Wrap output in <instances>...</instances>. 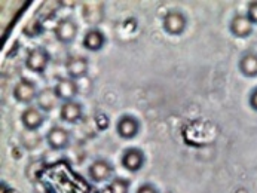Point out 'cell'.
Here are the masks:
<instances>
[{
	"label": "cell",
	"mask_w": 257,
	"mask_h": 193,
	"mask_svg": "<svg viewBox=\"0 0 257 193\" xmlns=\"http://www.w3.org/2000/svg\"><path fill=\"white\" fill-rule=\"evenodd\" d=\"M49 64V54L43 48H35L27 54L26 66L35 73H43Z\"/></svg>",
	"instance_id": "6da1fadb"
},
{
	"label": "cell",
	"mask_w": 257,
	"mask_h": 193,
	"mask_svg": "<svg viewBox=\"0 0 257 193\" xmlns=\"http://www.w3.org/2000/svg\"><path fill=\"white\" fill-rule=\"evenodd\" d=\"M46 141L51 149L63 150L70 143V132L64 129L63 126H52L46 134Z\"/></svg>",
	"instance_id": "7a4b0ae2"
},
{
	"label": "cell",
	"mask_w": 257,
	"mask_h": 193,
	"mask_svg": "<svg viewBox=\"0 0 257 193\" xmlns=\"http://www.w3.org/2000/svg\"><path fill=\"white\" fill-rule=\"evenodd\" d=\"M37 89L36 85L30 80H20L15 88H14V97L18 103H23V104H30L33 100L37 98Z\"/></svg>",
	"instance_id": "3957f363"
},
{
	"label": "cell",
	"mask_w": 257,
	"mask_h": 193,
	"mask_svg": "<svg viewBox=\"0 0 257 193\" xmlns=\"http://www.w3.org/2000/svg\"><path fill=\"white\" fill-rule=\"evenodd\" d=\"M116 131L119 134L120 138L123 140H131L134 138L139 131H140V122L131 115L122 116L119 120H117V125H116Z\"/></svg>",
	"instance_id": "277c9868"
},
{
	"label": "cell",
	"mask_w": 257,
	"mask_h": 193,
	"mask_svg": "<svg viewBox=\"0 0 257 193\" xmlns=\"http://www.w3.org/2000/svg\"><path fill=\"white\" fill-rule=\"evenodd\" d=\"M186 18H184L183 14L180 12H168L165 17H164V30L173 36H179L182 35L186 29Z\"/></svg>",
	"instance_id": "5b68a950"
},
{
	"label": "cell",
	"mask_w": 257,
	"mask_h": 193,
	"mask_svg": "<svg viewBox=\"0 0 257 193\" xmlns=\"http://www.w3.org/2000/svg\"><path fill=\"white\" fill-rule=\"evenodd\" d=\"M54 88H55V92H57L58 98H60L63 103H66V101H73L74 97H76L77 92H79V86H77L76 80L72 79V77L60 79Z\"/></svg>",
	"instance_id": "8992f818"
},
{
	"label": "cell",
	"mask_w": 257,
	"mask_h": 193,
	"mask_svg": "<svg viewBox=\"0 0 257 193\" xmlns=\"http://www.w3.org/2000/svg\"><path fill=\"white\" fill-rule=\"evenodd\" d=\"M145 153L140 149L131 147L128 150H125V153L122 154V166L125 169H128L130 172H137L143 168L145 165Z\"/></svg>",
	"instance_id": "52a82bcc"
},
{
	"label": "cell",
	"mask_w": 257,
	"mask_h": 193,
	"mask_svg": "<svg viewBox=\"0 0 257 193\" xmlns=\"http://www.w3.org/2000/svg\"><path fill=\"white\" fill-rule=\"evenodd\" d=\"M55 36L61 43H72L77 36V26L73 20L64 18L55 26Z\"/></svg>",
	"instance_id": "ba28073f"
},
{
	"label": "cell",
	"mask_w": 257,
	"mask_h": 193,
	"mask_svg": "<svg viewBox=\"0 0 257 193\" xmlns=\"http://www.w3.org/2000/svg\"><path fill=\"white\" fill-rule=\"evenodd\" d=\"M37 106L43 112H52L61 101L55 92V88H45L37 94Z\"/></svg>",
	"instance_id": "9c48e42d"
},
{
	"label": "cell",
	"mask_w": 257,
	"mask_h": 193,
	"mask_svg": "<svg viewBox=\"0 0 257 193\" xmlns=\"http://www.w3.org/2000/svg\"><path fill=\"white\" fill-rule=\"evenodd\" d=\"M111 172H113L111 165L107 160H104V159H97V160H94V162L91 163V166H89V175H91V178H92L94 181H97V183H101V181L109 180Z\"/></svg>",
	"instance_id": "30bf717a"
},
{
	"label": "cell",
	"mask_w": 257,
	"mask_h": 193,
	"mask_svg": "<svg viewBox=\"0 0 257 193\" xmlns=\"http://www.w3.org/2000/svg\"><path fill=\"white\" fill-rule=\"evenodd\" d=\"M88 69H89V64H88V60L85 57H70L66 63L67 75L74 80L86 76Z\"/></svg>",
	"instance_id": "8fae6325"
},
{
	"label": "cell",
	"mask_w": 257,
	"mask_h": 193,
	"mask_svg": "<svg viewBox=\"0 0 257 193\" xmlns=\"http://www.w3.org/2000/svg\"><path fill=\"white\" fill-rule=\"evenodd\" d=\"M21 122H23V125H24L29 131H36V129H39V128L43 125L45 116L40 112V109L32 106V107H27V109L23 112V115H21Z\"/></svg>",
	"instance_id": "7c38bea8"
},
{
	"label": "cell",
	"mask_w": 257,
	"mask_h": 193,
	"mask_svg": "<svg viewBox=\"0 0 257 193\" xmlns=\"http://www.w3.org/2000/svg\"><path fill=\"white\" fill-rule=\"evenodd\" d=\"M230 32L236 38H247L253 33V23L247 15H236L230 23Z\"/></svg>",
	"instance_id": "4fadbf2b"
},
{
	"label": "cell",
	"mask_w": 257,
	"mask_h": 193,
	"mask_svg": "<svg viewBox=\"0 0 257 193\" xmlns=\"http://www.w3.org/2000/svg\"><path fill=\"white\" fill-rule=\"evenodd\" d=\"M82 106L77 103V101H66L61 104L60 107V117L64 120V122H69V123H76L82 119Z\"/></svg>",
	"instance_id": "5bb4252c"
},
{
	"label": "cell",
	"mask_w": 257,
	"mask_h": 193,
	"mask_svg": "<svg viewBox=\"0 0 257 193\" xmlns=\"http://www.w3.org/2000/svg\"><path fill=\"white\" fill-rule=\"evenodd\" d=\"M104 43H106V36L98 29H91L83 36V46L88 51L97 52L104 46Z\"/></svg>",
	"instance_id": "9a60e30c"
},
{
	"label": "cell",
	"mask_w": 257,
	"mask_h": 193,
	"mask_svg": "<svg viewBox=\"0 0 257 193\" xmlns=\"http://www.w3.org/2000/svg\"><path fill=\"white\" fill-rule=\"evenodd\" d=\"M239 70L244 76L256 77L257 76V55L253 52L244 54L239 60Z\"/></svg>",
	"instance_id": "2e32d148"
},
{
	"label": "cell",
	"mask_w": 257,
	"mask_h": 193,
	"mask_svg": "<svg viewBox=\"0 0 257 193\" xmlns=\"http://www.w3.org/2000/svg\"><path fill=\"white\" fill-rule=\"evenodd\" d=\"M130 181L125 178H113L109 184V193H128Z\"/></svg>",
	"instance_id": "e0dca14e"
},
{
	"label": "cell",
	"mask_w": 257,
	"mask_h": 193,
	"mask_svg": "<svg viewBox=\"0 0 257 193\" xmlns=\"http://www.w3.org/2000/svg\"><path fill=\"white\" fill-rule=\"evenodd\" d=\"M247 17L253 23V26L257 24V2H251L247 9Z\"/></svg>",
	"instance_id": "ac0fdd59"
},
{
	"label": "cell",
	"mask_w": 257,
	"mask_h": 193,
	"mask_svg": "<svg viewBox=\"0 0 257 193\" xmlns=\"http://www.w3.org/2000/svg\"><path fill=\"white\" fill-rule=\"evenodd\" d=\"M137 193H159L156 190V187L155 186H152V184H143V186H140L139 189H137Z\"/></svg>",
	"instance_id": "d6986e66"
},
{
	"label": "cell",
	"mask_w": 257,
	"mask_h": 193,
	"mask_svg": "<svg viewBox=\"0 0 257 193\" xmlns=\"http://www.w3.org/2000/svg\"><path fill=\"white\" fill-rule=\"evenodd\" d=\"M250 106H251V109L257 110V88L251 92V95H250Z\"/></svg>",
	"instance_id": "ffe728a7"
}]
</instances>
